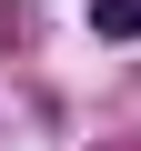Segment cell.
<instances>
[{"mask_svg": "<svg viewBox=\"0 0 141 151\" xmlns=\"http://www.w3.org/2000/svg\"><path fill=\"white\" fill-rule=\"evenodd\" d=\"M91 30L101 40H141V0H91Z\"/></svg>", "mask_w": 141, "mask_h": 151, "instance_id": "6da1fadb", "label": "cell"}]
</instances>
